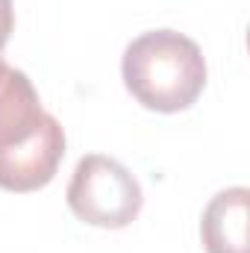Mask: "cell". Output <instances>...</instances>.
<instances>
[{
  "instance_id": "cell-1",
  "label": "cell",
  "mask_w": 250,
  "mask_h": 253,
  "mask_svg": "<svg viewBox=\"0 0 250 253\" xmlns=\"http://www.w3.org/2000/svg\"><path fill=\"white\" fill-rule=\"evenodd\" d=\"M65 156V129L42 109L30 77L0 62V189H44Z\"/></svg>"
},
{
  "instance_id": "cell-2",
  "label": "cell",
  "mask_w": 250,
  "mask_h": 253,
  "mask_svg": "<svg viewBox=\"0 0 250 253\" xmlns=\"http://www.w3.org/2000/svg\"><path fill=\"white\" fill-rule=\"evenodd\" d=\"M126 91L153 112L188 109L206 85V59L188 36L177 30H150L124 50Z\"/></svg>"
},
{
  "instance_id": "cell-3",
  "label": "cell",
  "mask_w": 250,
  "mask_h": 253,
  "mask_svg": "<svg viewBox=\"0 0 250 253\" xmlns=\"http://www.w3.org/2000/svg\"><path fill=\"white\" fill-rule=\"evenodd\" d=\"M65 197L83 224L103 230H121L132 224L144 203L138 180L118 159L100 153H88L77 162Z\"/></svg>"
},
{
  "instance_id": "cell-4",
  "label": "cell",
  "mask_w": 250,
  "mask_h": 253,
  "mask_svg": "<svg viewBox=\"0 0 250 253\" xmlns=\"http://www.w3.org/2000/svg\"><path fill=\"white\" fill-rule=\"evenodd\" d=\"M250 191L245 186L218 191L203 209L200 239L206 253H250Z\"/></svg>"
},
{
  "instance_id": "cell-5",
  "label": "cell",
  "mask_w": 250,
  "mask_h": 253,
  "mask_svg": "<svg viewBox=\"0 0 250 253\" xmlns=\"http://www.w3.org/2000/svg\"><path fill=\"white\" fill-rule=\"evenodd\" d=\"M15 30V12H12V0H0V62H3V47L9 42Z\"/></svg>"
}]
</instances>
